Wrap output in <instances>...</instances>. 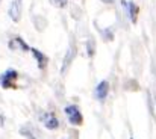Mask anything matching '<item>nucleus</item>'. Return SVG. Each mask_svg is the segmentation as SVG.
I'll list each match as a JSON object with an SVG mask.
<instances>
[{
    "label": "nucleus",
    "instance_id": "f257e3e1",
    "mask_svg": "<svg viewBox=\"0 0 156 139\" xmlns=\"http://www.w3.org/2000/svg\"><path fill=\"white\" fill-rule=\"evenodd\" d=\"M20 74L17 70L14 68H8L5 73L0 74V86L3 89H9V88H17V80H18Z\"/></svg>",
    "mask_w": 156,
    "mask_h": 139
},
{
    "label": "nucleus",
    "instance_id": "f03ea898",
    "mask_svg": "<svg viewBox=\"0 0 156 139\" xmlns=\"http://www.w3.org/2000/svg\"><path fill=\"white\" fill-rule=\"evenodd\" d=\"M65 115H67V120L70 124L73 126H80L83 123V116H82V112L79 110V107L76 104H68L65 109H64Z\"/></svg>",
    "mask_w": 156,
    "mask_h": 139
},
{
    "label": "nucleus",
    "instance_id": "7ed1b4c3",
    "mask_svg": "<svg viewBox=\"0 0 156 139\" xmlns=\"http://www.w3.org/2000/svg\"><path fill=\"white\" fill-rule=\"evenodd\" d=\"M38 120L44 124V127L47 130H56L59 127V120L56 118V115L52 112H41Z\"/></svg>",
    "mask_w": 156,
    "mask_h": 139
},
{
    "label": "nucleus",
    "instance_id": "20e7f679",
    "mask_svg": "<svg viewBox=\"0 0 156 139\" xmlns=\"http://www.w3.org/2000/svg\"><path fill=\"white\" fill-rule=\"evenodd\" d=\"M74 57H76V47L70 46L67 53H65V56H64V61H62V67H61V73L62 74H65L68 71V68L71 67V64L74 61Z\"/></svg>",
    "mask_w": 156,
    "mask_h": 139
},
{
    "label": "nucleus",
    "instance_id": "39448f33",
    "mask_svg": "<svg viewBox=\"0 0 156 139\" xmlns=\"http://www.w3.org/2000/svg\"><path fill=\"white\" fill-rule=\"evenodd\" d=\"M30 53H32L34 59L37 61L38 68H40L41 71H44V70L47 68V65H49V57H47L43 51H40L38 48H30Z\"/></svg>",
    "mask_w": 156,
    "mask_h": 139
},
{
    "label": "nucleus",
    "instance_id": "423d86ee",
    "mask_svg": "<svg viewBox=\"0 0 156 139\" xmlns=\"http://www.w3.org/2000/svg\"><path fill=\"white\" fill-rule=\"evenodd\" d=\"M8 14L11 17L12 21L18 23L20 18H21V5H20V0H12L11 5H9V9H8Z\"/></svg>",
    "mask_w": 156,
    "mask_h": 139
},
{
    "label": "nucleus",
    "instance_id": "0eeeda50",
    "mask_svg": "<svg viewBox=\"0 0 156 139\" xmlns=\"http://www.w3.org/2000/svg\"><path fill=\"white\" fill-rule=\"evenodd\" d=\"M8 47L11 48V50H18V51H30V47L29 44L23 40V38H20V36H15V38H12L9 43H8Z\"/></svg>",
    "mask_w": 156,
    "mask_h": 139
},
{
    "label": "nucleus",
    "instance_id": "6e6552de",
    "mask_svg": "<svg viewBox=\"0 0 156 139\" xmlns=\"http://www.w3.org/2000/svg\"><path fill=\"white\" fill-rule=\"evenodd\" d=\"M121 5H123L124 11L127 12V15H129L130 21H132V23H135V21H136V15H138V6H136L133 2H126V0H123V2H121Z\"/></svg>",
    "mask_w": 156,
    "mask_h": 139
},
{
    "label": "nucleus",
    "instance_id": "1a4fd4ad",
    "mask_svg": "<svg viewBox=\"0 0 156 139\" xmlns=\"http://www.w3.org/2000/svg\"><path fill=\"white\" fill-rule=\"evenodd\" d=\"M109 94V82L108 80H102L97 86H96V98L103 101L105 98L108 97Z\"/></svg>",
    "mask_w": 156,
    "mask_h": 139
},
{
    "label": "nucleus",
    "instance_id": "9d476101",
    "mask_svg": "<svg viewBox=\"0 0 156 139\" xmlns=\"http://www.w3.org/2000/svg\"><path fill=\"white\" fill-rule=\"evenodd\" d=\"M18 133H20L21 136H24L26 139H41V135L38 133V130L34 129V127H29V126L20 127Z\"/></svg>",
    "mask_w": 156,
    "mask_h": 139
},
{
    "label": "nucleus",
    "instance_id": "9b49d317",
    "mask_svg": "<svg viewBox=\"0 0 156 139\" xmlns=\"http://www.w3.org/2000/svg\"><path fill=\"white\" fill-rule=\"evenodd\" d=\"M34 24H35V27H37L40 32H43L44 27L47 26V20H46L44 17H41V15H35V17H34Z\"/></svg>",
    "mask_w": 156,
    "mask_h": 139
},
{
    "label": "nucleus",
    "instance_id": "f8f14e48",
    "mask_svg": "<svg viewBox=\"0 0 156 139\" xmlns=\"http://www.w3.org/2000/svg\"><path fill=\"white\" fill-rule=\"evenodd\" d=\"M87 53H88L90 57H93L94 53H96V43H94L93 38H90V40L87 41Z\"/></svg>",
    "mask_w": 156,
    "mask_h": 139
},
{
    "label": "nucleus",
    "instance_id": "ddd939ff",
    "mask_svg": "<svg viewBox=\"0 0 156 139\" xmlns=\"http://www.w3.org/2000/svg\"><path fill=\"white\" fill-rule=\"evenodd\" d=\"M102 35H103V38L106 41H111V40L114 38V33L111 32V29H105V30H102Z\"/></svg>",
    "mask_w": 156,
    "mask_h": 139
},
{
    "label": "nucleus",
    "instance_id": "4468645a",
    "mask_svg": "<svg viewBox=\"0 0 156 139\" xmlns=\"http://www.w3.org/2000/svg\"><path fill=\"white\" fill-rule=\"evenodd\" d=\"M50 3L55 5V6H58V8H64V6H67V0H50Z\"/></svg>",
    "mask_w": 156,
    "mask_h": 139
},
{
    "label": "nucleus",
    "instance_id": "2eb2a0df",
    "mask_svg": "<svg viewBox=\"0 0 156 139\" xmlns=\"http://www.w3.org/2000/svg\"><path fill=\"white\" fill-rule=\"evenodd\" d=\"M3 124H5V116H3V115L0 113V129L3 127Z\"/></svg>",
    "mask_w": 156,
    "mask_h": 139
},
{
    "label": "nucleus",
    "instance_id": "dca6fc26",
    "mask_svg": "<svg viewBox=\"0 0 156 139\" xmlns=\"http://www.w3.org/2000/svg\"><path fill=\"white\" fill-rule=\"evenodd\" d=\"M20 2H21V0H20Z\"/></svg>",
    "mask_w": 156,
    "mask_h": 139
}]
</instances>
